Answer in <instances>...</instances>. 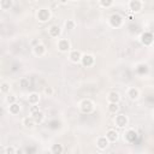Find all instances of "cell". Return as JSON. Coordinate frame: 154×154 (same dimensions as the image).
Segmentation results:
<instances>
[{
	"label": "cell",
	"mask_w": 154,
	"mask_h": 154,
	"mask_svg": "<svg viewBox=\"0 0 154 154\" xmlns=\"http://www.w3.org/2000/svg\"><path fill=\"white\" fill-rule=\"evenodd\" d=\"M79 63H81L82 66H84V67H90V66L94 65L95 58H94V55H91V54H82V58H81V61H79Z\"/></svg>",
	"instance_id": "cell-8"
},
{
	"label": "cell",
	"mask_w": 154,
	"mask_h": 154,
	"mask_svg": "<svg viewBox=\"0 0 154 154\" xmlns=\"http://www.w3.org/2000/svg\"><path fill=\"white\" fill-rule=\"evenodd\" d=\"M0 94H1V91H0Z\"/></svg>",
	"instance_id": "cell-33"
},
{
	"label": "cell",
	"mask_w": 154,
	"mask_h": 154,
	"mask_svg": "<svg viewBox=\"0 0 154 154\" xmlns=\"http://www.w3.org/2000/svg\"><path fill=\"white\" fill-rule=\"evenodd\" d=\"M28 102L29 105H38L40 102V94L36 91H31L28 96Z\"/></svg>",
	"instance_id": "cell-16"
},
{
	"label": "cell",
	"mask_w": 154,
	"mask_h": 154,
	"mask_svg": "<svg viewBox=\"0 0 154 154\" xmlns=\"http://www.w3.org/2000/svg\"><path fill=\"white\" fill-rule=\"evenodd\" d=\"M64 25H65V29H66V30L71 31V30H73V29L76 28V22H75L73 19H67V20L64 23Z\"/></svg>",
	"instance_id": "cell-25"
},
{
	"label": "cell",
	"mask_w": 154,
	"mask_h": 154,
	"mask_svg": "<svg viewBox=\"0 0 154 154\" xmlns=\"http://www.w3.org/2000/svg\"><path fill=\"white\" fill-rule=\"evenodd\" d=\"M32 53H34L35 57H38L40 58V57H43L47 53V48H46V46L43 43L38 42L37 45L32 46Z\"/></svg>",
	"instance_id": "cell-7"
},
{
	"label": "cell",
	"mask_w": 154,
	"mask_h": 154,
	"mask_svg": "<svg viewBox=\"0 0 154 154\" xmlns=\"http://www.w3.org/2000/svg\"><path fill=\"white\" fill-rule=\"evenodd\" d=\"M125 138H126L129 142H132V141L136 138V131L132 130V129H129V130L125 132Z\"/></svg>",
	"instance_id": "cell-23"
},
{
	"label": "cell",
	"mask_w": 154,
	"mask_h": 154,
	"mask_svg": "<svg viewBox=\"0 0 154 154\" xmlns=\"http://www.w3.org/2000/svg\"><path fill=\"white\" fill-rule=\"evenodd\" d=\"M10 89H11V84H10L8 82H2V83H0V91H1L2 94H8Z\"/></svg>",
	"instance_id": "cell-24"
},
{
	"label": "cell",
	"mask_w": 154,
	"mask_h": 154,
	"mask_svg": "<svg viewBox=\"0 0 154 154\" xmlns=\"http://www.w3.org/2000/svg\"><path fill=\"white\" fill-rule=\"evenodd\" d=\"M108 146H109V141L106 138V136H100V137H97V140H96V147H97L100 150L106 149Z\"/></svg>",
	"instance_id": "cell-14"
},
{
	"label": "cell",
	"mask_w": 154,
	"mask_h": 154,
	"mask_svg": "<svg viewBox=\"0 0 154 154\" xmlns=\"http://www.w3.org/2000/svg\"><path fill=\"white\" fill-rule=\"evenodd\" d=\"M63 152H64V148L61 144H53L51 148V153L53 154H61Z\"/></svg>",
	"instance_id": "cell-26"
},
{
	"label": "cell",
	"mask_w": 154,
	"mask_h": 154,
	"mask_svg": "<svg viewBox=\"0 0 154 154\" xmlns=\"http://www.w3.org/2000/svg\"><path fill=\"white\" fill-rule=\"evenodd\" d=\"M51 17H52L51 10L47 8V7H41V8H38V11L36 12V18H37V20L41 22V23L48 22V20L51 19Z\"/></svg>",
	"instance_id": "cell-1"
},
{
	"label": "cell",
	"mask_w": 154,
	"mask_h": 154,
	"mask_svg": "<svg viewBox=\"0 0 154 154\" xmlns=\"http://www.w3.org/2000/svg\"><path fill=\"white\" fill-rule=\"evenodd\" d=\"M17 101V96H14V95H7L6 96V102L8 103V105H11V103H13V102H16Z\"/></svg>",
	"instance_id": "cell-29"
},
{
	"label": "cell",
	"mask_w": 154,
	"mask_h": 154,
	"mask_svg": "<svg viewBox=\"0 0 154 154\" xmlns=\"http://www.w3.org/2000/svg\"><path fill=\"white\" fill-rule=\"evenodd\" d=\"M57 48L61 53H67L71 51V43L67 38H59L57 41Z\"/></svg>",
	"instance_id": "cell-3"
},
{
	"label": "cell",
	"mask_w": 154,
	"mask_h": 154,
	"mask_svg": "<svg viewBox=\"0 0 154 154\" xmlns=\"http://www.w3.org/2000/svg\"><path fill=\"white\" fill-rule=\"evenodd\" d=\"M107 108H108V112H109V113L116 114V113H118V111H119V103H117V102H108Z\"/></svg>",
	"instance_id": "cell-20"
},
{
	"label": "cell",
	"mask_w": 154,
	"mask_h": 154,
	"mask_svg": "<svg viewBox=\"0 0 154 154\" xmlns=\"http://www.w3.org/2000/svg\"><path fill=\"white\" fill-rule=\"evenodd\" d=\"M107 101L108 102H117V103H119V101H120V94L118 91H116V90L109 91L107 94Z\"/></svg>",
	"instance_id": "cell-15"
},
{
	"label": "cell",
	"mask_w": 154,
	"mask_h": 154,
	"mask_svg": "<svg viewBox=\"0 0 154 154\" xmlns=\"http://www.w3.org/2000/svg\"><path fill=\"white\" fill-rule=\"evenodd\" d=\"M81 58H82V52L78 51V49H72L69 52V59L71 63L73 64H78L81 61Z\"/></svg>",
	"instance_id": "cell-9"
},
{
	"label": "cell",
	"mask_w": 154,
	"mask_h": 154,
	"mask_svg": "<svg viewBox=\"0 0 154 154\" xmlns=\"http://www.w3.org/2000/svg\"><path fill=\"white\" fill-rule=\"evenodd\" d=\"M99 4L103 8H108L113 5V0H99Z\"/></svg>",
	"instance_id": "cell-27"
},
{
	"label": "cell",
	"mask_w": 154,
	"mask_h": 154,
	"mask_svg": "<svg viewBox=\"0 0 154 154\" xmlns=\"http://www.w3.org/2000/svg\"><path fill=\"white\" fill-rule=\"evenodd\" d=\"M73 1H78V0H73Z\"/></svg>",
	"instance_id": "cell-32"
},
{
	"label": "cell",
	"mask_w": 154,
	"mask_h": 154,
	"mask_svg": "<svg viewBox=\"0 0 154 154\" xmlns=\"http://www.w3.org/2000/svg\"><path fill=\"white\" fill-rule=\"evenodd\" d=\"M12 7V0H0V8L7 11Z\"/></svg>",
	"instance_id": "cell-22"
},
{
	"label": "cell",
	"mask_w": 154,
	"mask_h": 154,
	"mask_svg": "<svg viewBox=\"0 0 154 154\" xmlns=\"http://www.w3.org/2000/svg\"><path fill=\"white\" fill-rule=\"evenodd\" d=\"M22 125L25 129H32V128H35L36 123H35V120H34V118L31 116H26V117H24L22 119Z\"/></svg>",
	"instance_id": "cell-12"
},
{
	"label": "cell",
	"mask_w": 154,
	"mask_h": 154,
	"mask_svg": "<svg viewBox=\"0 0 154 154\" xmlns=\"http://www.w3.org/2000/svg\"><path fill=\"white\" fill-rule=\"evenodd\" d=\"M126 96H128L131 101L137 100V99L140 97V89L136 88V87H130V88H128V90H126Z\"/></svg>",
	"instance_id": "cell-10"
},
{
	"label": "cell",
	"mask_w": 154,
	"mask_h": 154,
	"mask_svg": "<svg viewBox=\"0 0 154 154\" xmlns=\"http://www.w3.org/2000/svg\"><path fill=\"white\" fill-rule=\"evenodd\" d=\"M60 34H61V29H60L59 25L53 24V25H51V26L48 28V35H49L51 37L57 38V37H59Z\"/></svg>",
	"instance_id": "cell-11"
},
{
	"label": "cell",
	"mask_w": 154,
	"mask_h": 154,
	"mask_svg": "<svg viewBox=\"0 0 154 154\" xmlns=\"http://www.w3.org/2000/svg\"><path fill=\"white\" fill-rule=\"evenodd\" d=\"M31 117L34 118V120H35L36 124H41V123H43V120H45V114H43V112H42L41 109H40L38 112L31 114Z\"/></svg>",
	"instance_id": "cell-19"
},
{
	"label": "cell",
	"mask_w": 154,
	"mask_h": 154,
	"mask_svg": "<svg viewBox=\"0 0 154 154\" xmlns=\"http://www.w3.org/2000/svg\"><path fill=\"white\" fill-rule=\"evenodd\" d=\"M141 42H142V45H144V46H150L152 42H153V36H152V34H149V32H143V34L141 35Z\"/></svg>",
	"instance_id": "cell-17"
},
{
	"label": "cell",
	"mask_w": 154,
	"mask_h": 154,
	"mask_svg": "<svg viewBox=\"0 0 154 154\" xmlns=\"http://www.w3.org/2000/svg\"><path fill=\"white\" fill-rule=\"evenodd\" d=\"M70 0H58V2L59 4H61V5H65V4H67Z\"/></svg>",
	"instance_id": "cell-31"
},
{
	"label": "cell",
	"mask_w": 154,
	"mask_h": 154,
	"mask_svg": "<svg viewBox=\"0 0 154 154\" xmlns=\"http://www.w3.org/2000/svg\"><path fill=\"white\" fill-rule=\"evenodd\" d=\"M4 152L7 153V154H14V153H18L19 150H17L14 147H6V148L4 149Z\"/></svg>",
	"instance_id": "cell-30"
},
{
	"label": "cell",
	"mask_w": 154,
	"mask_h": 154,
	"mask_svg": "<svg viewBox=\"0 0 154 154\" xmlns=\"http://www.w3.org/2000/svg\"><path fill=\"white\" fill-rule=\"evenodd\" d=\"M114 124H116V126H118V128H125V126H128V124H129V118H128V116H125L124 113L117 114L116 118H114Z\"/></svg>",
	"instance_id": "cell-5"
},
{
	"label": "cell",
	"mask_w": 154,
	"mask_h": 154,
	"mask_svg": "<svg viewBox=\"0 0 154 154\" xmlns=\"http://www.w3.org/2000/svg\"><path fill=\"white\" fill-rule=\"evenodd\" d=\"M79 109L84 114H90L94 111V102L89 99H84L79 102Z\"/></svg>",
	"instance_id": "cell-2"
},
{
	"label": "cell",
	"mask_w": 154,
	"mask_h": 154,
	"mask_svg": "<svg viewBox=\"0 0 154 154\" xmlns=\"http://www.w3.org/2000/svg\"><path fill=\"white\" fill-rule=\"evenodd\" d=\"M43 94H45L46 96H53V94H54L53 87H51V85L45 87V88H43Z\"/></svg>",
	"instance_id": "cell-28"
},
{
	"label": "cell",
	"mask_w": 154,
	"mask_h": 154,
	"mask_svg": "<svg viewBox=\"0 0 154 154\" xmlns=\"http://www.w3.org/2000/svg\"><path fill=\"white\" fill-rule=\"evenodd\" d=\"M119 134H118V131L116 130V129H108L107 131H106V138L109 141V143H113V142H116L117 140H118V136Z\"/></svg>",
	"instance_id": "cell-13"
},
{
	"label": "cell",
	"mask_w": 154,
	"mask_h": 154,
	"mask_svg": "<svg viewBox=\"0 0 154 154\" xmlns=\"http://www.w3.org/2000/svg\"><path fill=\"white\" fill-rule=\"evenodd\" d=\"M123 22H124V19H123V17L120 16V14H118V13H113L111 17H109V25L112 26V28H120L122 25H123Z\"/></svg>",
	"instance_id": "cell-6"
},
{
	"label": "cell",
	"mask_w": 154,
	"mask_h": 154,
	"mask_svg": "<svg viewBox=\"0 0 154 154\" xmlns=\"http://www.w3.org/2000/svg\"><path fill=\"white\" fill-rule=\"evenodd\" d=\"M19 87H20L23 90L28 89V88L30 87V79H29L28 77H22V78L19 79Z\"/></svg>",
	"instance_id": "cell-21"
},
{
	"label": "cell",
	"mask_w": 154,
	"mask_h": 154,
	"mask_svg": "<svg viewBox=\"0 0 154 154\" xmlns=\"http://www.w3.org/2000/svg\"><path fill=\"white\" fill-rule=\"evenodd\" d=\"M19 112H20V105L17 101L8 105V113H11L12 116H17Z\"/></svg>",
	"instance_id": "cell-18"
},
{
	"label": "cell",
	"mask_w": 154,
	"mask_h": 154,
	"mask_svg": "<svg viewBox=\"0 0 154 154\" xmlns=\"http://www.w3.org/2000/svg\"><path fill=\"white\" fill-rule=\"evenodd\" d=\"M128 7H129V11L130 12L138 13L143 8V2H142V0H129Z\"/></svg>",
	"instance_id": "cell-4"
}]
</instances>
